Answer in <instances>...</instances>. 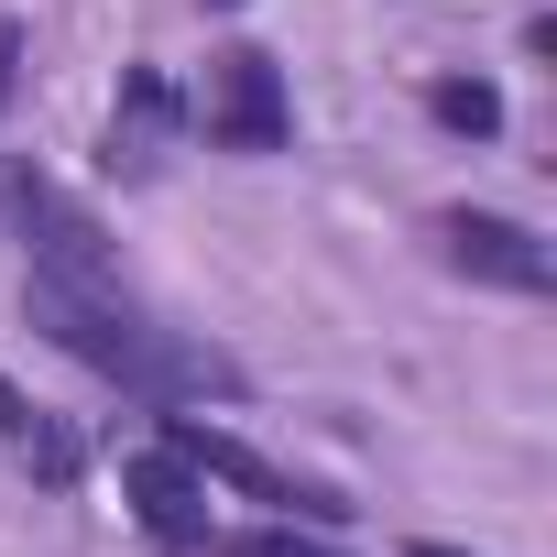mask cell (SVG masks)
<instances>
[{
	"label": "cell",
	"mask_w": 557,
	"mask_h": 557,
	"mask_svg": "<svg viewBox=\"0 0 557 557\" xmlns=\"http://www.w3.org/2000/svg\"><path fill=\"white\" fill-rule=\"evenodd\" d=\"M0 208H12V230H23V307H34V329H45L66 361H88V372L121 383L132 405H240V394H251L230 350H208L197 329H175L132 273H121L110 230H99L55 175H12Z\"/></svg>",
	"instance_id": "cell-1"
},
{
	"label": "cell",
	"mask_w": 557,
	"mask_h": 557,
	"mask_svg": "<svg viewBox=\"0 0 557 557\" xmlns=\"http://www.w3.org/2000/svg\"><path fill=\"white\" fill-rule=\"evenodd\" d=\"M153 437L197 470V481H219V492H240V503H262V513H285V524H350L361 503L339 492V481H307V470H285V459H262L251 437H230V426H208L197 405H153Z\"/></svg>",
	"instance_id": "cell-2"
},
{
	"label": "cell",
	"mask_w": 557,
	"mask_h": 557,
	"mask_svg": "<svg viewBox=\"0 0 557 557\" xmlns=\"http://www.w3.org/2000/svg\"><path fill=\"white\" fill-rule=\"evenodd\" d=\"M186 121L208 132V153H285L296 143V88L262 45H230V55H208V88L186 99Z\"/></svg>",
	"instance_id": "cell-3"
},
{
	"label": "cell",
	"mask_w": 557,
	"mask_h": 557,
	"mask_svg": "<svg viewBox=\"0 0 557 557\" xmlns=\"http://www.w3.org/2000/svg\"><path fill=\"white\" fill-rule=\"evenodd\" d=\"M437 251H448V273H470L492 296H546L557 285V251L503 208H437Z\"/></svg>",
	"instance_id": "cell-4"
},
{
	"label": "cell",
	"mask_w": 557,
	"mask_h": 557,
	"mask_svg": "<svg viewBox=\"0 0 557 557\" xmlns=\"http://www.w3.org/2000/svg\"><path fill=\"white\" fill-rule=\"evenodd\" d=\"M186 143V88L164 66H121V99H110V132H99V164L121 186H153L164 153Z\"/></svg>",
	"instance_id": "cell-5"
},
{
	"label": "cell",
	"mask_w": 557,
	"mask_h": 557,
	"mask_svg": "<svg viewBox=\"0 0 557 557\" xmlns=\"http://www.w3.org/2000/svg\"><path fill=\"white\" fill-rule=\"evenodd\" d=\"M121 492H132V524H143L164 557H197V546L219 535V524H208V481H197V470H186L164 437L121 459Z\"/></svg>",
	"instance_id": "cell-6"
},
{
	"label": "cell",
	"mask_w": 557,
	"mask_h": 557,
	"mask_svg": "<svg viewBox=\"0 0 557 557\" xmlns=\"http://www.w3.org/2000/svg\"><path fill=\"white\" fill-rule=\"evenodd\" d=\"M0 448H12V470H23L34 492H77V481H88V437H77L55 405H34L12 372H0Z\"/></svg>",
	"instance_id": "cell-7"
},
{
	"label": "cell",
	"mask_w": 557,
	"mask_h": 557,
	"mask_svg": "<svg viewBox=\"0 0 557 557\" xmlns=\"http://www.w3.org/2000/svg\"><path fill=\"white\" fill-rule=\"evenodd\" d=\"M197 557H350V546H329V524H240V535H208Z\"/></svg>",
	"instance_id": "cell-8"
},
{
	"label": "cell",
	"mask_w": 557,
	"mask_h": 557,
	"mask_svg": "<svg viewBox=\"0 0 557 557\" xmlns=\"http://www.w3.org/2000/svg\"><path fill=\"white\" fill-rule=\"evenodd\" d=\"M426 121L459 132V143H492V132H503V99H492V77H437V88H426Z\"/></svg>",
	"instance_id": "cell-9"
},
{
	"label": "cell",
	"mask_w": 557,
	"mask_h": 557,
	"mask_svg": "<svg viewBox=\"0 0 557 557\" xmlns=\"http://www.w3.org/2000/svg\"><path fill=\"white\" fill-rule=\"evenodd\" d=\"M12 88H23V23L0 12V110H12Z\"/></svg>",
	"instance_id": "cell-10"
},
{
	"label": "cell",
	"mask_w": 557,
	"mask_h": 557,
	"mask_svg": "<svg viewBox=\"0 0 557 557\" xmlns=\"http://www.w3.org/2000/svg\"><path fill=\"white\" fill-rule=\"evenodd\" d=\"M405 557H470V546H448V535H416V546H405Z\"/></svg>",
	"instance_id": "cell-11"
},
{
	"label": "cell",
	"mask_w": 557,
	"mask_h": 557,
	"mask_svg": "<svg viewBox=\"0 0 557 557\" xmlns=\"http://www.w3.org/2000/svg\"><path fill=\"white\" fill-rule=\"evenodd\" d=\"M197 12H240V0H197Z\"/></svg>",
	"instance_id": "cell-12"
}]
</instances>
